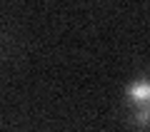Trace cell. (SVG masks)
Segmentation results:
<instances>
[{"label":"cell","mask_w":150,"mask_h":132,"mask_svg":"<svg viewBox=\"0 0 150 132\" xmlns=\"http://www.w3.org/2000/svg\"><path fill=\"white\" fill-rule=\"evenodd\" d=\"M125 102L138 127H150V80H135L125 87Z\"/></svg>","instance_id":"cell-1"}]
</instances>
